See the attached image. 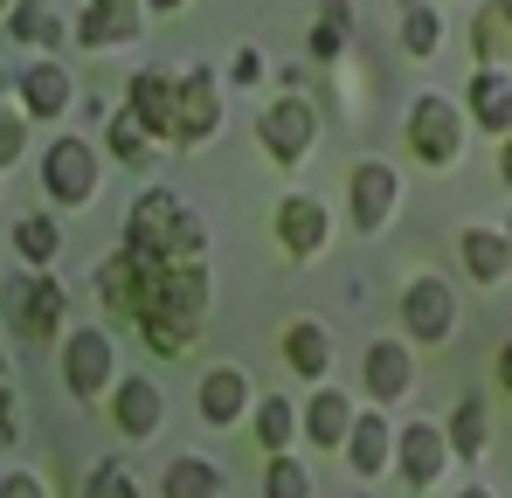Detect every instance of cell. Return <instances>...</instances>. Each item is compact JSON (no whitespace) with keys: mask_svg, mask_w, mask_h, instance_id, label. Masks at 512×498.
<instances>
[{"mask_svg":"<svg viewBox=\"0 0 512 498\" xmlns=\"http://www.w3.org/2000/svg\"><path fill=\"white\" fill-rule=\"evenodd\" d=\"M201 319H208V263H167V256H153L139 312H132L139 339L173 360V353H187V339L201 332Z\"/></svg>","mask_w":512,"mask_h":498,"instance_id":"1","label":"cell"},{"mask_svg":"<svg viewBox=\"0 0 512 498\" xmlns=\"http://www.w3.org/2000/svg\"><path fill=\"white\" fill-rule=\"evenodd\" d=\"M256 139H263V153H270L277 166H298L312 146H319V104H312L305 90H284L277 104L256 111Z\"/></svg>","mask_w":512,"mask_h":498,"instance_id":"2","label":"cell"},{"mask_svg":"<svg viewBox=\"0 0 512 498\" xmlns=\"http://www.w3.org/2000/svg\"><path fill=\"white\" fill-rule=\"evenodd\" d=\"M42 187H49L56 208H84V201H97V187H104V160H97V146L77 139V132H63V139L42 153Z\"/></svg>","mask_w":512,"mask_h":498,"instance_id":"3","label":"cell"},{"mask_svg":"<svg viewBox=\"0 0 512 498\" xmlns=\"http://www.w3.org/2000/svg\"><path fill=\"white\" fill-rule=\"evenodd\" d=\"M63 388L77 402H97L104 388H118V353H111V332L104 326H84L63 339Z\"/></svg>","mask_w":512,"mask_h":498,"instance_id":"4","label":"cell"},{"mask_svg":"<svg viewBox=\"0 0 512 498\" xmlns=\"http://www.w3.org/2000/svg\"><path fill=\"white\" fill-rule=\"evenodd\" d=\"M409 146H416L423 166H450L457 160V146H464V111H457L443 90H423V97L409 104Z\"/></svg>","mask_w":512,"mask_h":498,"instance_id":"5","label":"cell"},{"mask_svg":"<svg viewBox=\"0 0 512 498\" xmlns=\"http://www.w3.org/2000/svg\"><path fill=\"white\" fill-rule=\"evenodd\" d=\"M187 222V201L173 187H146L132 208H125V249H146V256H173V236Z\"/></svg>","mask_w":512,"mask_h":498,"instance_id":"6","label":"cell"},{"mask_svg":"<svg viewBox=\"0 0 512 498\" xmlns=\"http://www.w3.org/2000/svg\"><path fill=\"white\" fill-rule=\"evenodd\" d=\"M395 201H402V173H395L388 160H360V166H353V180H346V208H353V229H360V236L388 229Z\"/></svg>","mask_w":512,"mask_h":498,"instance_id":"7","label":"cell"},{"mask_svg":"<svg viewBox=\"0 0 512 498\" xmlns=\"http://www.w3.org/2000/svg\"><path fill=\"white\" fill-rule=\"evenodd\" d=\"M402 326L416 332L423 346H443V339L457 332V291H450L443 277H429V270H423V277L402 291Z\"/></svg>","mask_w":512,"mask_h":498,"instance_id":"8","label":"cell"},{"mask_svg":"<svg viewBox=\"0 0 512 498\" xmlns=\"http://www.w3.org/2000/svg\"><path fill=\"white\" fill-rule=\"evenodd\" d=\"M63 312H70V298H63V284L56 277H28V284H14V312H7V326L14 339H56L63 332Z\"/></svg>","mask_w":512,"mask_h":498,"instance_id":"9","label":"cell"},{"mask_svg":"<svg viewBox=\"0 0 512 498\" xmlns=\"http://www.w3.org/2000/svg\"><path fill=\"white\" fill-rule=\"evenodd\" d=\"M450 457H457V450H450V429H436V422H409V429H395V471L409 478V492L436 485Z\"/></svg>","mask_w":512,"mask_h":498,"instance_id":"10","label":"cell"},{"mask_svg":"<svg viewBox=\"0 0 512 498\" xmlns=\"http://www.w3.org/2000/svg\"><path fill=\"white\" fill-rule=\"evenodd\" d=\"M125 111L153 132V139H180V77L167 70H139L125 90Z\"/></svg>","mask_w":512,"mask_h":498,"instance_id":"11","label":"cell"},{"mask_svg":"<svg viewBox=\"0 0 512 498\" xmlns=\"http://www.w3.org/2000/svg\"><path fill=\"white\" fill-rule=\"evenodd\" d=\"M215 132H222V77L194 63L180 77V146H208Z\"/></svg>","mask_w":512,"mask_h":498,"instance_id":"12","label":"cell"},{"mask_svg":"<svg viewBox=\"0 0 512 498\" xmlns=\"http://www.w3.org/2000/svg\"><path fill=\"white\" fill-rule=\"evenodd\" d=\"M360 388H367L374 402H402V395H416V353H409L402 339H374V346L360 353Z\"/></svg>","mask_w":512,"mask_h":498,"instance_id":"13","label":"cell"},{"mask_svg":"<svg viewBox=\"0 0 512 498\" xmlns=\"http://www.w3.org/2000/svg\"><path fill=\"white\" fill-rule=\"evenodd\" d=\"M84 49H111V42H139L146 35V7L139 0H84V14L70 21Z\"/></svg>","mask_w":512,"mask_h":498,"instance_id":"14","label":"cell"},{"mask_svg":"<svg viewBox=\"0 0 512 498\" xmlns=\"http://www.w3.org/2000/svg\"><path fill=\"white\" fill-rule=\"evenodd\" d=\"M111 422H118V436H132V443L160 436V422H167V395H160V381H146V374L118 381V388H111Z\"/></svg>","mask_w":512,"mask_h":498,"instance_id":"15","label":"cell"},{"mask_svg":"<svg viewBox=\"0 0 512 498\" xmlns=\"http://www.w3.org/2000/svg\"><path fill=\"white\" fill-rule=\"evenodd\" d=\"M277 243L291 249V256H319V249L333 243L326 201H319V194H284V208H277Z\"/></svg>","mask_w":512,"mask_h":498,"instance_id":"16","label":"cell"},{"mask_svg":"<svg viewBox=\"0 0 512 498\" xmlns=\"http://www.w3.org/2000/svg\"><path fill=\"white\" fill-rule=\"evenodd\" d=\"M14 97H21L28 118H63L70 97H77V77H70L56 56H42V63H28V70L14 77Z\"/></svg>","mask_w":512,"mask_h":498,"instance_id":"17","label":"cell"},{"mask_svg":"<svg viewBox=\"0 0 512 498\" xmlns=\"http://www.w3.org/2000/svg\"><path fill=\"white\" fill-rule=\"evenodd\" d=\"M395 464V429L381 409H360L353 415V436H346V471L353 478H381Z\"/></svg>","mask_w":512,"mask_h":498,"instance_id":"18","label":"cell"},{"mask_svg":"<svg viewBox=\"0 0 512 498\" xmlns=\"http://www.w3.org/2000/svg\"><path fill=\"white\" fill-rule=\"evenodd\" d=\"M146 270H153V256L146 249H118V256H104L97 263V298L111 305V312H139V291H146Z\"/></svg>","mask_w":512,"mask_h":498,"instance_id":"19","label":"cell"},{"mask_svg":"<svg viewBox=\"0 0 512 498\" xmlns=\"http://www.w3.org/2000/svg\"><path fill=\"white\" fill-rule=\"evenodd\" d=\"M194 402H201V422H208V429H229V422L250 415V374H243V367H208Z\"/></svg>","mask_w":512,"mask_h":498,"instance_id":"20","label":"cell"},{"mask_svg":"<svg viewBox=\"0 0 512 498\" xmlns=\"http://www.w3.org/2000/svg\"><path fill=\"white\" fill-rule=\"evenodd\" d=\"M7 35L28 42V49H70L77 42V28H63V14H56V0H14L7 7Z\"/></svg>","mask_w":512,"mask_h":498,"instance_id":"21","label":"cell"},{"mask_svg":"<svg viewBox=\"0 0 512 498\" xmlns=\"http://www.w3.org/2000/svg\"><path fill=\"white\" fill-rule=\"evenodd\" d=\"M284 367L305 374V381H319V374L333 367V332L319 326V319H291V326H284Z\"/></svg>","mask_w":512,"mask_h":498,"instance_id":"22","label":"cell"},{"mask_svg":"<svg viewBox=\"0 0 512 498\" xmlns=\"http://www.w3.org/2000/svg\"><path fill=\"white\" fill-rule=\"evenodd\" d=\"M457 256H464V270H471L478 284H506V270H512V243L499 229H478V222L457 236Z\"/></svg>","mask_w":512,"mask_h":498,"instance_id":"23","label":"cell"},{"mask_svg":"<svg viewBox=\"0 0 512 498\" xmlns=\"http://www.w3.org/2000/svg\"><path fill=\"white\" fill-rule=\"evenodd\" d=\"M464 104H471V125H485V132H512V77H506V70L485 63V70L471 77V97H464Z\"/></svg>","mask_w":512,"mask_h":498,"instance_id":"24","label":"cell"},{"mask_svg":"<svg viewBox=\"0 0 512 498\" xmlns=\"http://www.w3.org/2000/svg\"><path fill=\"white\" fill-rule=\"evenodd\" d=\"M353 395H340V388H319L312 395V409H305V436L312 443H326V450H346V436H353Z\"/></svg>","mask_w":512,"mask_h":498,"instance_id":"25","label":"cell"},{"mask_svg":"<svg viewBox=\"0 0 512 498\" xmlns=\"http://www.w3.org/2000/svg\"><path fill=\"white\" fill-rule=\"evenodd\" d=\"M7 243H14V256H28L35 270H49V263L63 256V222H56V215H14Z\"/></svg>","mask_w":512,"mask_h":498,"instance_id":"26","label":"cell"},{"mask_svg":"<svg viewBox=\"0 0 512 498\" xmlns=\"http://www.w3.org/2000/svg\"><path fill=\"white\" fill-rule=\"evenodd\" d=\"M160 498H222V471L208 457H173L160 478Z\"/></svg>","mask_w":512,"mask_h":498,"instance_id":"27","label":"cell"},{"mask_svg":"<svg viewBox=\"0 0 512 498\" xmlns=\"http://www.w3.org/2000/svg\"><path fill=\"white\" fill-rule=\"evenodd\" d=\"M485 436H492V415H485L478 395H464V402L450 409V450H457V457H478V450H485Z\"/></svg>","mask_w":512,"mask_h":498,"instance_id":"28","label":"cell"},{"mask_svg":"<svg viewBox=\"0 0 512 498\" xmlns=\"http://www.w3.org/2000/svg\"><path fill=\"white\" fill-rule=\"evenodd\" d=\"M291 436H298V409H291L284 395H263V402H256V443L277 457V450H291Z\"/></svg>","mask_w":512,"mask_h":498,"instance_id":"29","label":"cell"},{"mask_svg":"<svg viewBox=\"0 0 512 498\" xmlns=\"http://www.w3.org/2000/svg\"><path fill=\"white\" fill-rule=\"evenodd\" d=\"M346 28H353V7H346V0H319V28H312V63H340Z\"/></svg>","mask_w":512,"mask_h":498,"instance_id":"30","label":"cell"},{"mask_svg":"<svg viewBox=\"0 0 512 498\" xmlns=\"http://www.w3.org/2000/svg\"><path fill=\"white\" fill-rule=\"evenodd\" d=\"M263 498H312V471H305L291 450H277V457L263 464Z\"/></svg>","mask_w":512,"mask_h":498,"instance_id":"31","label":"cell"},{"mask_svg":"<svg viewBox=\"0 0 512 498\" xmlns=\"http://www.w3.org/2000/svg\"><path fill=\"white\" fill-rule=\"evenodd\" d=\"M402 49H409V56H436V49H443V21H436L429 0H409V14H402Z\"/></svg>","mask_w":512,"mask_h":498,"instance_id":"32","label":"cell"},{"mask_svg":"<svg viewBox=\"0 0 512 498\" xmlns=\"http://www.w3.org/2000/svg\"><path fill=\"white\" fill-rule=\"evenodd\" d=\"M111 153H118L125 166H146L153 160V132H146L132 111H111Z\"/></svg>","mask_w":512,"mask_h":498,"instance_id":"33","label":"cell"},{"mask_svg":"<svg viewBox=\"0 0 512 498\" xmlns=\"http://www.w3.org/2000/svg\"><path fill=\"white\" fill-rule=\"evenodd\" d=\"M84 498H139V478H132V464H125V457H104V464L90 471Z\"/></svg>","mask_w":512,"mask_h":498,"instance_id":"34","label":"cell"},{"mask_svg":"<svg viewBox=\"0 0 512 498\" xmlns=\"http://www.w3.org/2000/svg\"><path fill=\"white\" fill-rule=\"evenodd\" d=\"M471 42H478V56L499 70V56H506V42H512V28H506V14H499V0H492V7L471 21Z\"/></svg>","mask_w":512,"mask_h":498,"instance_id":"35","label":"cell"},{"mask_svg":"<svg viewBox=\"0 0 512 498\" xmlns=\"http://www.w3.org/2000/svg\"><path fill=\"white\" fill-rule=\"evenodd\" d=\"M0 498H49V485H42V478H28V471H7Z\"/></svg>","mask_w":512,"mask_h":498,"instance_id":"36","label":"cell"},{"mask_svg":"<svg viewBox=\"0 0 512 498\" xmlns=\"http://www.w3.org/2000/svg\"><path fill=\"white\" fill-rule=\"evenodd\" d=\"M229 77H236V83H256V77H263V49H236Z\"/></svg>","mask_w":512,"mask_h":498,"instance_id":"37","label":"cell"},{"mask_svg":"<svg viewBox=\"0 0 512 498\" xmlns=\"http://www.w3.org/2000/svg\"><path fill=\"white\" fill-rule=\"evenodd\" d=\"M499 388H506V395H512V339H506V346H499Z\"/></svg>","mask_w":512,"mask_h":498,"instance_id":"38","label":"cell"},{"mask_svg":"<svg viewBox=\"0 0 512 498\" xmlns=\"http://www.w3.org/2000/svg\"><path fill=\"white\" fill-rule=\"evenodd\" d=\"M499 173H506V187H512V132H506V153H499Z\"/></svg>","mask_w":512,"mask_h":498,"instance_id":"39","label":"cell"},{"mask_svg":"<svg viewBox=\"0 0 512 498\" xmlns=\"http://www.w3.org/2000/svg\"><path fill=\"white\" fill-rule=\"evenodd\" d=\"M146 7H160V14H173V7H187V0H146Z\"/></svg>","mask_w":512,"mask_h":498,"instance_id":"40","label":"cell"},{"mask_svg":"<svg viewBox=\"0 0 512 498\" xmlns=\"http://www.w3.org/2000/svg\"><path fill=\"white\" fill-rule=\"evenodd\" d=\"M457 498H492V492H485V485H464V492H457Z\"/></svg>","mask_w":512,"mask_h":498,"instance_id":"41","label":"cell"},{"mask_svg":"<svg viewBox=\"0 0 512 498\" xmlns=\"http://www.w3.org/2000/svg\"><path fill=\"white\" fill-rule=\"evenodd\" d=\"M499 14H506V28H512V0H499Z\"/></svg>","mask_w":512,"mask_h":498,"instance_id":"42","label":"cell"},{"mask_svg":"<svg viewBox=\"0 0 512 498\" xmlns=\"http://www.w3.org/2000/svg\"><path fill=\"white\" fill-rule=\"evenodd\" d=\"M506 243H512V215H506Z\"/></svg>","mask_w":512,"mask_h":498,"instance_id":"43","label":"cell"}]
</instances>
